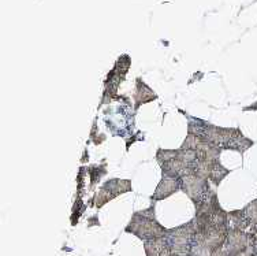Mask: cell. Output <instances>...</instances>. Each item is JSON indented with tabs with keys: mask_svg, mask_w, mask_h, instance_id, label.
<instances>
[{
	"mask_svg": "<svg viewBox=\"0 0 257 256\" xmlns=\"http://www.w3.org/2000/svg\"><path fill=\"white\" fill-rule=\"evenodd\" d=\"M124 232L133 234L143 241H147L166 237L168 229L156 219V206L152 203L148 208L134 212L127 226L124 227Z\"/></svg>",
	"mask_w": 257,
	"mask_h": 256,
	"instance_id": "1",
	"label": "cell"
},
{
	"mask_svg": "<svg viewBox=\"0 0 257 256\" xmlns=\"http://www.w3.org/2000/svg\"><path fill=\"white\" fill-rule=\"evenodd\" d=\"M194 237H196V225L192 219L183 225L168 229L166 238L174 255L192 256Z\"/></svg>",
	"mask_w": 257,
	"mask_h": 256,
	"instance_id": "2",
	"label": "cell"
},
{
	"mask_svg": "<svg viewBox=\"0 0 257 256\" xmlns=\"http://www.w3.org/2000/svg\"><path fill=\"white\" fill-rule=\"evenodd\" d=\"M133 191L132 187V181L130 180H120V178H111L107 180L105 183L100 187L97 192L94 193L93 199H92V204L96 208L104 207L107 203L114 200L120 195L128 193Z\"/></svg>",
	"mask_w": 257,
	"mask_h": 256,
	"instance_id": "3",
	"label": "cell"
},
{
	"mask_svg": "<svg viewBox=\"0 0 257 256\" xmlns=\"http://www.w3.org/2000/svg\"><path fill=\"white\" fill-rule=\"evenodd\" d=\"M181 191L192 200L194 206L207 200L208 197H211V195L213 193L211 185H209V181L198 177L194 173L183 176L181 178Z\"/></svg>",
	"mask_w": 257,
	"mask_h": 256,
	"instance_id": "4",
	"label": "cell"
},
{
	"mask_svg": "<svg viewBox=\"0 0 257 256\" xmlns=\"http://www.w3.org/2000/svg\"><path fill=\"white\" fill-rule=\"evenodd\" d=\"M254 241H256V237L250 232L230 229L227 233V240L224 244V252L228 256H234L238 252L246 249L247 246L252 245Z\"/></svg>",
	"mask_w": 257,
	"mask_h": 256,
	"instance_id": "5",
	"label": "cell"
},
{
	"mask_svg": "<svg viewBox=\"0 0 257 256\" xmlns=\"http://www.w3.org/2000/svg\"><path fill=\"white\" fill-rule=\"evenodd\" d=\"M181 191V178L178 177H168V176H162L160 183L155 188V192L151 196V202L158 203L163 202L168 197H171L175 193Z\"/></svg>",
	"mask_w": 257,
	"mask_h": 256,
	"instance_id": "6",
	"label": "cell"
},
{
	"mask_svg": "<svg viewBox=\"0 0 257 256\" xmlns=\"http://www.w3.org/2000/svg\"><path fill=\"white\" fill-rule=\"evenodd\" d=\"M158 94L151 88L148 84H145L141 78H136V91H134V111L145 106V104L152 103L158 100Z\"/></svg>",
	"mask_w": 257,
	"mask_h": 256,
	"instance_id": "7",
	"label": "cell"
},
{
	"mask_svg": "<svg viewBox=\"0 0 257 256\" xmlns=\"http://www.w3.org/2000/svg\"><path fill=\"white\" fill-rule=\"evenodd\" d=\"M222 152V148H219L216 147V145H213V144L208 143L205 140H201L200 144H198V147L196 148V155H197V159L200 162H218L219 159H220V153Z\"/></svg>",
	"mask_w": 257,
	"mask_h": 256,
	"instance_id": "8",
	"label": "cell"
},
{
	"mask_svg": "<svg viewBox=\"0 0 257 256\" xmlns=\"http://www.w3.org/2000/svg\"><path fill=\"white\" fill-rule=\"evenodd\" d=\"M144 251L145 256H170L173 253L166 237L144 241Z\"/></svg>",
	"mask_w": 257,
	"mask_h": 256,
	"instance_id": "9",
	"label": "cell"
},
{
	"mask_svg": "<svg viewBox=\"0 0 257 256\" xmlns=\"http://www.w3.org/2000/svg\"><path fill=\"white\" fill-rule=\"evenodd\" d=\"M179 113H182L186 117V119H188V134H194V136H198V137L203 138L209 122L201 118H197V117H192L189 114L183 113L182 110H179Z\"/></svg>",
	"mask_w": 257,
	"mask_h": 256,
	"instance_id": "10",
	"label": "cell"
},
{
	"mask_svg": "<svg viewBox=\"0 0 257 256\" xmlns=\"http://www.w3.org/2000/svg\"><path fill=\"white\" fill-rule=\"evenodd\" d=\"M235 229V230H245L247 232L250 229L249 222L243 215L242 210H232L228 211V230Z\"/></svg>",
	"mask_w": 257,
	"mask_h": 256,
	"instance_id": "11",
	"label": "cell"
},
{
	"mask_svg": "<svg viewBox=\"0 0 257 256\" xmlns=\"http://www.w3.org/2000/svg\"><path fill=\"white\" fill-rule=\"evenodd\" d=\"M254 145V141L250 140V138H247L243 136V133H241L239 136L232 140L231 143L228 144L227 147L224 151H235V152H239L241 155L246 152L247 149H250V148Z\"/></svg>",
	"mask_w": 257,
	"mask_h": 256,
	"instance_id": "12",
	"label": "cell"
},
{
	"mask_svg": "<svg viewBox=\"0 0 257 256\" xmlns=\"http://www.w3.org/2000/svg\"><path fill=\"white\" fill-rule=\"evenodd\" d=\"M230 173H231V170H228L227 167H224L222 163H220V160H218V162H215L212 164V168H211V174H209L208 181L212 183L215 187H219V185L222 184L223 180L227 177Z\"/></svg>",
	"mask_w": 257,
	"mask_h": 256,
	"instance_id": "13",
	"label": "cell"
},
{
	"mask_svg": "<svg viewBox=\"0 0 257 256\" xmlns=\"http://www.w3.org/2000/svg\"><path fill=\"white\" fill-rule=\"evenodd\" d=\"M86 170H88V176L90 178V189H93L94 185L99 183L101 177L105 176L107 164H105V162L101 163V164H93V166H89Z\"/></svg>",
	"mask_w": 257,
	"mask_h": 256,
	"instance_id": "14",
	"label": "cell"
},
{
	"mask_svg": "<svg viewBox=\"0 0 257 256\" xmlns=\"http://www.w3.org/2000/svg\"><path fill=\"white\" fill-rule=\"evenodd\" d=\"M155 158H156V162H158L159 166H162L164 163L178 158V149H164V148H159L158 151H156Z\"/></svg>",
	"mask_w": 257,
	"mask_h": 256,
	"instance_id": "15",
	"label": "cell"
},
{
	"mask_svg": "<svg viewBox=\"0 0 257 256\" xmlns=\"http://www.w3.org/2000/svg\"><path fill=\"white\" fill-rule=\"evenodd\" d=\"M242 211L245 218H246L247 222H249L250 227L256 226L257 225V199H254V200H252L249 204H246V206L242 208Z\"/></svg>",
	"mask_w": 257,
	"mask_h": 256,
	"instance_id": "16",
	"label": "cell"
},
{
	"mask_svg": "<svg viewBox=\"0 0 257 256\" xmlns=\"http://www.w3.org/2000/svg\"><path fill=\"white\" fill-rule=\"evenodd\" d=\"M85 208H86V206H85L84 202H82V197H77V199H75L74 207H73V214H71V225H73V226H75V225L78 223L79 217L84 214Z\"/></svg>",
	"mask_w": 257,
	"mask_h": 256,
	"instance_id": "17",
	"label": "cell"
},
{
	"mask_svg": "<svg viewBox=\"0 0 257 256\" xmlns=\"http://www.w3.org/2000/svg\"><path fill=\"white\" fill-rule=\"evenodd\" d=\"M203 138L198 137V136H194V134H186V138L183 140L182 145L179 148L182 149H190V151H196V148L198 147V144Z\"/></svg>",
	"mask_w": 257,
	"mask_h": 256,
	"instance_id": "18",
	"label": "cell"
},
{
	"mask_svg": "<svg viewBox=\"0 0 257 256\" xmlns=\"http://www.w3.org/2000/svg\"><path fill=\"white\" fill-rule=\"evenodd\" d=\"M218 256H228V255H227V253H226V252H224V249H223V251L220 252V253H219Z\"/></svg>",
	"mask_w": 257,
	"mask_h": 256,
	"instance_id": "19",
	"label": "cell"
},
{
	"mask_svg": "<svg viewBox=\"0 0 257 256\" xmlns=\"http://www.w3.org/2000/svg\"><path fill=\"white\" fill-rule=\"evenodd\" d=\"M170 256H177V255H174V253H171V255H170Z\"/></svg>",
	"mask_w": 257,
	"mask_h": 256,
	"instance_id": "20",
	"label": "cell"
}]
</instances>
